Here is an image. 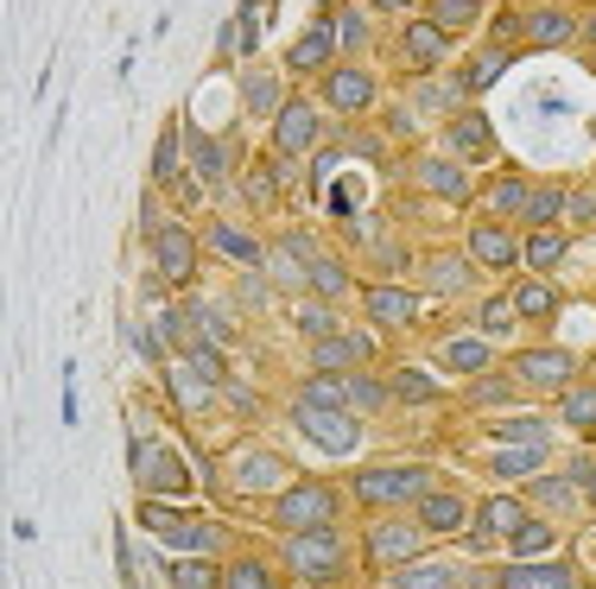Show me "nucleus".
<instances>
[{
	"mask_svg": "<svg viewBox=\"0 0 596 589\" xmlns=\"http://www.w3.org/2000/svg\"><path fill=\"white\" fill-rule=\"evenodd\" d=\"M584 501H590V513H596V469H590V482H584Z\"/></svg>",
	"mask_w": 596,
	"mask_h": 589,
	"instance_id": "nucleus-60",
	"label": "nucleus"
},
{
	"mask_svg": "<svg viewBox=\"0 0 596 589\" xmlns=\"http://www.w3.org/2000/svg\"><path fill=\"white\" fill-rule=\"evenodd\" d=\"M165 583L172 589H223V564L216 558H172L165 564Z\"/></svg>",
	"mask_w": 596,
	"mask_h": 589,
	"instance_id": "nucleus-37",
	"label": "nucleus"
},
{
	"mask_svg": "<svg viewBox=\"0 0 596 589\" xmlns=\"http://www.w3.org/2000/svg\"><path fill=\"white\" fill-rule=\"evenodd\" d=\"M444 52H451V32H444L438 20H413V26L400 32V64H407L413 77H432L444 64Z\"/></svg>",
	"mask_w": 596,
	"mask_h": 589,
	"instance_id": "nucleus-12",
	"label": "nucleus"
},
{
	"mask_svg": "<svg viewBox=\"0 0 596 589\" xmlns=\"http://www.w3.org/2000/svg\"><path fill=\"white\" fill-rule=\"evenodd\" d=\"M317 96H324L330 114H368L375 96H381V83H375V70H362V64H337V70H324Z\"/></svg>",
	"mask_w": 596,
	"mask_h": 589,
	"instance_id": "nucleus-9",
	"label": "nucleus"
},
{
	"mask_svg": "<svg viewBox=\"0 0 596 589\" xmlns=\"http://www.w3.org/2000/svg\"><path fill=\"white\" fill-rule=\"evenodd\" d=\"M508 64H514V45H489V52H476V57H469V64H464V83H469V96H483V89H489V83L501 77Z\"/></svg>",
	"mask_w": 596,
	"mask_h": 589,
	"instance_id": "nucleus-41",
	"label": "nucleus"
},
{
	"mask_svg": "<svg viewBox=\"0 0 596 589\" xmlns=\"http://www.w3.org/2000/svg\"><path fill=\"white\" fill-rule=\"evenodd\" d=\"M165 552H172V558H223V552H229V526H223V520H197V513H191L178 533L165 538Z\"/></svg>",
	"mask_w": 596,
	"mask_h": 589,
	"instance_id": "nucleus-20",
	"label": "nucleus"
},
{
	"mask_svg": "<svg viewBox=\"0 0 596 589\" xmlns=\"http://www.w3.org/2000/svg\"><path fill=\"white\" fill-rule=\"evenodd\" d=\"M520 241H527V234H514L501 216H489V222L469 229L464 254L476 260V266H489V273H508V266H520Z\"/></svg>",
	"mask_w": 596,
	"mask_h": 589,
	"instance_id": "nucleus-10",
	"label": "nucleus"
},
{
	"mask_svg": "<svg viewBox=\"0 0 596 589\" xmlns=\"http://www.w3.org/2000/svg\"><path fill=\"white\" fill-rule=\"evenodd\" d=\"M559 418H565L571 432H596V386L590 381H584V386L571 381L565 400H559Z\"/></svg>",
	"mask_w": 596,
	"mask_h": 589,
	"instance_id": "nucleus-44",
	"label": "nucleus"
},
{
	"mask_svg": "<svg viewBox=\"0 0 596 589\" xmlns=\"http://www.w3.org/2000/svg\"><path fill=\"white\" fill-rule=\"evenodd\" d=\"M584 39H590V45H596V13H590V20H584Z\"/></svg>",
	"mask_w": 596,
	"mask_h": 589,
	"instance_id": "nucleus-61",
	"label": "nucleus"
},
{
	"mask_svg": "<svg viewBox=\"0 0 596 589\" xmlns=\"http://www.w3.org/2000/svg\"><path fill=\"white\" fill-rule=\"evenodd\" d=\"M197 254H204V234L184 229V222H165L153 234V273L165 285H191L197 280Z\"/></svg>",
	"mask_w": 596,
	"mask_h": 589,
	"instance_id": "nucleus-8",
	"label": "nucleus"
},
{
	"mask_svg": "<svg viewBox=\"0 0 596 589\" xmlns=\"http://www.w3.org/2000/svg\"><path fill=\"white\" fill-rule=\"evenodd\" d=\"M381 589H457V570L438 558H413V564H393V577Z\"/></svg>",
	"mask_w": 596,
	"mask_h": 589,
	"instance_id": "nucleus-29",
	"label": "nucleus"
},
{
	"mask_svg": "<svg viewBox=\"0 0 596 589\" xmlns=\"http://www.w3.org/2000/svg\"><path fill=\"white\" fill-rule=\"evenodd\" d=\"M343 494L330 482H292L285 494H273V526L280 533H312V526H337Z\"/></svg>",
	"mask_w": 596,
	"mask_h": 589,
	"instance_id": "nucleus-4",
	"label": "nucleus"
},
{
	"mask_svg": "<svg viewBox=\"0 0 596 589\" xmlns=\"http://www.w3.org/2000/svg\"><path fill=\"white\" fill-rule=\"evenodd\" d=\"M317 133H324V102H305V96H292V102L273 114V133H267V146L273 159H305L317 146Z\"/></svg>",
	"mask_w": 596,
	"mask_h": 589,
	"instance_id": "nucleus-7",
	"label": "nucleus"
},
{
	"mask_svg": "<svg viewBox=\"0 0 596 589\" xmlns=\"http://www.w3.org/2000/svg\"><path fill=\"white\" fill-rule=\"evenodd\" d=\"M565 216L577 222V229H590V222H596V197H590V190H571V197H565Z\"/></svg>",
	"mask_w": 596,
	"mask_h": 589,
	"instance_id": "nucleus-56",
	"label": "nucleus"
},
{
	"mask_svg": "<svg viewBox=\"0 0 596 589\" xmlns=\"http://www.w3.org/2000/svg\"><path fill=\"white\" fill-rule=\"evenodd\" d=\"M362 310L381 324V330H407V324H419L425 298H419V292H407V285H368V292H362Z\"/></svg>",
	"mask_w": 596,
	"mask_h": 589,
	"instance_id": "nucleus-15",
	"label": "nucleus"
},
{
	"mask_svg": "<svg viewBox=\"0 0 596 589\" xmlns=\"http://www.w3.org/2000/svg\"><path fill=\"white\" fill-rule=\"evenodd\" d=\"M495 589H577V570L559 558H514L495 577Z\"/></svg>",
	"mask_w": 596,
	"mask_h": 589,
	"instance_id": "nucleus-17",
	"label": "nucleus"
},
{
	"mask_svg": "<svg viewBox=\"0 0 596 589\" xmlns=\"http://www.w3.org/2000/svg\"><path fill=\"white\" fill-rule=\"evenodd\" d=\"M184 165H191V133L172 121L153 146V184H184Z\"/></svg>",
	"mask_w": 596,
	"mask_h": 589,
	"instance_id": "nucleus-27",
	"label": "nucleus"
},
{
	"mask_svg": "<svg viewBox=\"0 0 596 589\" xmlns=\"http://www.w3.org/2000/svg\"><path fill=\"white\" fill-rule=\"evenodd\" d=\"M565 197H571V190H559V184H533V197H527V209H520V216H527L533 229H545V222L565 209Z\"/></svg>",
	"mask_w": 596,
	"mask_h": 589,
	"instance_id": "nucleus-53",
	"label": "nucleus"
},
{
	"mask_svg": "<svg viewBox=\"0 0 596 589\" xmlns=\"http://www.w3.org/2000/svg\"><path fill=\"white\" fill-rule=\"evenodd\" d=\"M527 508H540V513H552V520H565V513H584L590 501H584V482H571V476H533L527 482Z\"/></svg>",
	"mask_w": 596,
	"mask_h": 589,
	"instance_id": "nucleus-21",
	"label": "nucleus"
},
{
	"mask_svg": "<svg viewBox=\"0 0 596 589\" xmlns=\"http://www.w3.org/2000/svg\"><path fill=\"white\" fill-rule=\"evenodd\" d=\"M343 52V39H337V20H317V26H305L299 32V45H292V52H285V64H292V70H299V77H324V70H337V64H330V57Z\"/></svg>",
	"mask_w": 596,
	"mask_h": 589,
	"instance_id": "nucleus-13",
	"label": "nucleus"
},
{
	"mask_svg": "<svg viewBox=\"0 0 596 589\" xmlns=\"http://www.w3.org/2000/svg\"><path fill=\"white\" fill-rule=\"evenodd\" d=\"M368 558L375 564H413L425 558V545H432V533L419 526V513L413 520H400V513H375V526H368Z\"/></svg>",
	"mask_w": 596,
	"mask_h": 589,
	"instance_id": "nucleus-6",
	"label": "nucleus"
},
{
	"mask_svg": "<svg viewBox=\"0 0 596 589\" xmlns=\"http://www.w3.org/2000/svg\"><path fill=\"white\" fill-rule=\"evenodd\" d=\"M204 248L216 260L241 266V273H260V266H267V248H260L248 229H235V222H209V229H204Z\"/></svg>",
	"mask_w": 596,
	"mask_h": 589,
	"instance_id": "nucleus-19",
	"label": "nucleus"
},
{
	"mask_svg": "<svg viewBox=\"0 0 596 589\" xmlns=\"http://www.w3.org/2000/svg\"><path fill=\"white\" fill-rule=\"evenodd\" d=\"M438 361H444V368H457V374H489L495 349H489V336H483V330H469V336H451V342L438 349Z\"/></svg>",
	"mask_w": 596,
	"mask_h": 589,
	"instance_id": "nucleus-26",
	"label": "nucleus"
},
{
	"mask_svg": "<svg viewBox=\"0 0 596 589\" xmlns=\"http://www.w3.org/2000/svg\"><path fill=\"white\" fill-rule=\"evenodd\" d=\"M368 7H375V13H407L413 0H368Z\"/></svg>",
	"mask_w": 596,
	"mask_h": 589,
	"instance_id": "nucleus-59",
	"label": "nucleus"
},
{
	"mask_svg": "<svg viewBox=\"0 0 596 589\" xmlns=\"http://www.w3.org/2000/svg\"><path fill=\"white\" fill-rule=\"evenodd\" d=\"M438 146L451 159H495V128L476 114V108H464V114H451V121H444Z\"/></svg>",
	"mask_w": 596,
	"mask_h": 589,
	"instance_id": "nucleus-18",
	"label": "nucleus"
},
{
	"mask_svg": "<svg viewBox=\"0 0 596 589\" xmlns=\"http://www.w3.org/2000/svg\"><path fill=\"white\" fill-rule=\"evenodd\" d=\"M184 520H191V508H184V501H178V508H172L165 494H147V501H140V526H153V533H165V538L178 533Z\"/></svg>",
	"mask_w": 596,
	"mask_h": 589,
	"instance_id": "nucleus-46",
	"label": "nucleus"
},
{
	"mask_svg": "<svg viewBox=\"0 0 596 589\" xmlns=\"http://www.w3.org/2000/svg\"><path fill=\"white\" fill-rule=\"evenodd\" d=\"M388 381H393V400H400V406H432V400H438V381H432L425 368H393Z\"/></svg>",
	"mask_w": 596,
	"mask_h": 589,
	"instance_id": "nucleus-43",
	"label": "nucleus"
},
{
	"mask_svg": "<svg viewBox=\"0 0 596 589\" xmlns=\"http://www.w3.org/2000/svg\"><path fill=\"white\" fill-rule=\"evenodd\" d=\"M235 165H241V153H235L229 140H216V133H197V140H191V172H197L209 190H223V184L235 178Z\"/></svg>",
	"mask_w": 596,
	"mask_h": 589,
	"instance_id": "nucleus-23",
	"label": "nucleus"
},
{
	"mask_svg": "<svg viewBox=\"0 0 596 589\" xmlns=\"http://www.w3.org/2000/svg\"><path fill=\"white\" fill-rule=\"evenodd\" d=\"M280 165H273V159H267V165H254V172H248V178H241V204H254V209H267L273 204V197H280Z\"/></svg>",
	"mask_w": 596,
	"mask_h": 589,
	"instance_id": "nucleus-48",
	"label": "nucleus"
},
{
	"mask_svg": "<svg viewBox=\"0 0 596 589\" xmlns=\"http://www.w3.org/2000/svg\"><path fill=\"white\" fill-rule=\"evenodd\" d=\"M464 400H469L476 412H501V406H514V400H520V381H514V374H495V368H489V374H469Z\"/></svg>",
	"mask_w": 596,
	"mask_h": 589,
	"instance_id": "nucleus-31",
	"label": "nucleus"
},
{
	"mask_svg": "<svg viewBox=\"0 0 596 589\" xmlns=\"http://www.w3.org/2000/svg\"><path fill=\"white\" fill-rule=\"evenodd\" d=\"M223 589H280V570L267 558H229L223 564Z\"/></svg>",
	"mask_w": 596,
	"mask_h": 589,
	"instance_id": "nucleus-40",
	"label": "nucleus"
},
{
	"mask_svg": "<svg viewBox=\"0 0 596 589\" xmlns=\"http://www.w3.org/2000/svg\"><path fill=\"white\" fill-rule=\"evenodd\" d=\"M559 260H565V234L559 229H533L520 241V266H533V273H552Z\"/></svg>",
	"mask_w": 596,
	"mask_h": 589,
	"instance_id": "nucleus-39",
	"label": "nucleus"
},
{
	"mask_svg": "<svg viewBox=\"0 0 596 589\" xmlns=\"http://www.w3.org/2000/svg\"><path fill=\"white\" fill-rule=\"evenodd\" d=\"M514 324H520L514 298H483V305H476V330L483 336H508Z\"/></svg>",
	"mask_w": 596,
	"mask_h": 589,
	"instance_id": "nucleus-52",
	"label": "nucleus"
},
{
	"mask_svg": "<svg viewBox=\"0 0 596 589\" xmlns=\"http://www.w3.org/2000/svg\"><path fill=\"white\" fill-rule=\"evenodd\" d=\"M337 39H343V52H362L368 45V13H337Z\"/></svg>",
	"mask_w": 596,
	"mask_h": 589,
	"instance_id": "nucleus-55",
	"label": "nucleus"
},
{
	"mask_svg": "<svg viewBox=\"0 0 596 589\" xmlns=\"http://www.w3.org/2000/svg\"><path fill=\"white\" fill-rule=\"evenodd\" d=\"M501 437H508V444H552V425H545L540 412H533V418L520 412V418H508V425H501Z\"/></svg>",
	"mask_w": 596,
	"mask_h": 589,
	"instance_id": "nucleus-54",
	"label": "nucleus"
},
{
	"mask_svg": "<svg viewBox=\"0 0 596 589\" xmlns=\"http://www.w3.org/2000/svg\"><path fill=\"white\" fill-rule=\"evenodd\" d=\"M375 266H388V273H400V266H407V254H400V248H375Z\"/></svg>",
	"mask_w": 596,
	"mask_h": 589,
	"instance_id": "nucleus-58",
	"label": "nucleus"
},
{
	"mask_svg": "<svg viewBox=\"0 0 596 589\" xmlns=\"http://www.w3.org/2000/svg\"><path fill=\"white\" fill-rule=\"evenodd\" d=\"M280 476H285V462H280V457H267V450H254V457L241 462L235 488H248V494H254V488H280Z\"/></svg>",
	"mask_w": 596,
	"mask_h": 589,
	"instance_id": "nucleus-50",
	"label": "nucleus"
},
{
	"mask_svg": "<svg viewBox=\"0 0 596 589\" xmlns=\"http://www.w3.org/2000/svg\"><path fill=\"white\" fill-rule=\"evenodd\" d=\"M349 494L375 513L393 508H419L432 494V462H388V469H356L349 476Z\"/></svg>",
	"mask_w": 596,
	"mask_h": 589,
	"instance_id": "nucleus-1",
	"label": "nucleus"
},
{
	"mask_svg": "<svg viewBox=\"0 0 596 589\" xmlns=\"http://www.w3.org/2000/svg\"><path fill=\"white\" fill-rule=\"evenodd\" d=\"M133 482H140V494L184 501V494H191V469H184L178 450H165V444H153V437H140V444H133Z\"/></svg>",
	"mask_w": 596,
	"mask_h": 589,
	"instance_id": "nucleus-5",
	"label": "nucleus"
},
{
	"mask_svg": "<svg viewBox=\"0 0 596 589\" xmlns=\"http://www.w3.org/2000/svg\"><path fill=\"white\" fill-rule=\"evenodd\" d=\"M483 7H489V0H432V20H438L444 32H464L483 20Z\"/></svg>",
	"mask_w": 596,
	"mask_h": 589,
	"instance_id": "nucleus-51",
	"label": "nucleus"
},
{
	"mask_svg": "<svg viewBox=\"0 0 596 589\" xmlns=\"http://www.w3.org/2000/svg\"><path fill=\"white\" fill-rule=\"evenodd\" d=\"M299 330L312 336V342H324V336H343V310L330 305V298H312V305H299Z\"/></svg>",
	"mask_w": 596,
	"mask_h": 589,
	"instance_id": "nucleus-45",
	"label": "nucleus"
},
{
	"mask_svg": "<svg viewBox=\"0 0 596 589\" xmlns=\"http://www.w3.org/2000/svg\"><path fill=\"white\" fill-rule=\"evenodd\" d=\"M464 96H469V83L464 77H419V89H413V102L425 108V114H444V121H451V114H464Z\"/></svg>",
	"mask_w": 596,
	"mask_h": 589,
	"instance_id": "nucleus-30",
	"label": "nucleus"
},
{
	"mask_svg": "<svg viewBox=\"0 0 596 589\" xmlns=\"http://www.w3.org/2000/svg\"><path fill=\"white\" fill-rule=\"evenodd\" d=\"M508 374H514L520 386H571V381H577V356L559 349V342H545V349H520Z\"/></svg>",
	"mask_w": 596,
	"mask_h": 589,
	"instance_id": "nucleus-11",
	"label": "nucleus"
},
{
	"mask_svg": "<svg viewBox=\"0 0 596 589\" xmlns=\"http://www.w3.org/2000/svg\"><path fill=\"white\" fill-rule=\"evenodd\" d=\"M241 96H248V114H267V121H273L285 102H292L273 70H248V77H241Z\"/></svg>",
	"mask_w": 596,
	"mask_h": 589,
	"instance_id": "nucleus-36",
	"label": "nucleus"
},
{
	"mask_svg": "<svg viewBox=\"0 0 596 589\" xmlns=\"http://www.w3.org/2000/svg\"><path fill=\"white\" fill-rule=\"evenodd\" d=\"M241 298H248V305H267L273 292H267V280H260V273H248V280H241Z\"/></svg>",
	"mask_w": 596,
	"mask_h": 589,
	"instance_id": "nucleus-57",
	"label": "nucleus"
},
{
	"mask_svg": "<svg viewBox=\"0 0 596 589\" xmlns=\"http://www.w3.org/2000/svg\"><path fill=\"white\" fill-rule=\"evenodd\" d=\"M489 476L495 482H533V476H545V444H501V450H489Z\"/></svg>",
	"mask_w": 596,
	"mask_h": 589,
	"instance_id": "nucleus-25",
	"label": "nucleus"
},
{
	"mask_svg": "<svg viewBox=\"0 0 596 589\" xmlns=\"http://www.w3.org/2000/svg\"><path fill=\"white\" fill-rule=\"evenodd\" d=\"M571 39H577V20H571V13H559V7H533V13H527V45L559 52Z\"/></svg>",
	"mask_w": 596,
	"mask_h": 589,
	"instance_id": "nucleus-28",
	"label": "nucleus"
},
{
	"mask_svg": "<svg viewBox=\"0 0 596 589\" xmlns=\"http://www.w3.org/2000/svg\"><path fill=\"white\" fill-rule=\"evenodd\" d=\"M469 266H476V260H451V254H438L432 266H425V285H432V292H469Z\"/></svg>",
	"mask_w": 596,
	"mask_h": 589,
	"instance_id": "nucleus-49",
	"label": "nucleus"
},
{
	"mask_svg": "<svg viewBox=\"0 0 596 589\" xmlns=\"http://www.w3.org/2000/svg\"><path fill=\"white\" fill-rule=\"evenodd\" d=\"M184 310H191V330L204 336V342H229V336H235V310L216 305L209 292H197V298H191Z\"/></svg>",
	"mask_w": 596,
	"mask_h": 589,
	"instance_id": "nucleus-32",
	"label": "nucleus"
},
{
	"mask_svg": "<svg viewBox=\"0 0 596 589\" xmlns=\"http://www.w3.org/2000/svg\"><path fill=\"white\" fill-rule=\"evenodd\" d=\"M508 298H514V310H520V317L545 324V317L559 310V285H552V280H520L514 292H508Z\"/></svg>",
	"mask_w": 596,
	"mask_h": 589,
	"instance_id": "nucleus-38",
	"label": "nucleus"
},
{
	"mask_svg": "<svg viewBox=\"0 0 596 589\" xmlns=\"http://www.w3.org/2000/svg\"><path fill=\"white\" fill-rule=\"evenodd\" d=\"M280 564L312 589H330L349 570V552H343V533L337 526H312V533H285L280 545Z\"/></svg>",
	"mask_w": 596,
	"mask_h": 589,
	"instance_id": "nucleus-2",
	"label": "nucleus"
},
{
	"mask_svg": "<svg viewBox=\"0 0 596 589\" xmlns=\"http://www.w3.org/2000/svg\"><path fill=\"white\" fill-rule=\"evenodd\" d=\"M368 356H375V336H362V330L324 336V342H312V374H356Z\"/></svg>",
	"mask_w": 596,
	"mask_h": 589,
	"instance_id": "nucleus-16",
	"label": "nucleus"
},
{
	"mask_svg": "<svg viewBox=\"0 0 596 589\" xmlns=\"http://www.w3.org/2000/svg\"><path fill=\"white\" fill-rule=\"evenodd\" d=\"M388 406H393V381H388V374L356 368V374H349V412L362 418V412H388Z\"/></svg>",
	"mask_w": 596,
	"mask_h": 589,
	"instance_id": "nucleus-33",
	"label": "nucleus"
},
{
	"mask_svg": "<svg viewBox=\"0 0 596 589\" xmlns=\"http://www.w3.org/2000/svg\"><path fill=\"white\" fill-rule=\"evenodd\" d=\"M527 197H533V184L514 178V172H501V178L489 184V209H495V216H520V209H527Z\"/></svg>",
	"mask_w": 596,
	"mask_h": 589,
	"instance_id": "nucleus-47",
	"label": "nucleus"
},
{
	"mask_svg": "<svg viewBox=\"0 0 596 589\" xmlns=\"http://www.w3.org/2000/svg\"><path fill=\"white\" fill-rule=\"evenodd\" d=\"M489 533H501V538H514L520 526H527V494H489L483 501V513H476Z\"/></svg>",
	"mask_w": 596,
	"mask_h": 589,
	"instance_id": "nucleus-35",
	"label": "nucleus"
},
{
	"mask_svg": "<svg viewBox=\"0 0 596 589\" xmlns=\"http://www.w3.org/2000/svg\"><path fill=\"white\" fill-rule=\"evenodd\" d=\"M292 425L305 444H317L324 457H356L362 450V418L349 406H312V400H292Z\"/></svg>",
	"mask_w": 596,
	"mask_h": 589,
	"instance_id": "nucleus-3",
	"label": "nucleus"
},
{
	"mask_svg": "<svg viewBox=\"0 0 596 589\" xmlns=\"http://www.w3.org/2000/svg\"><path fill=\"white\" fill-rule=\"evenodd\" d=\"M305 285H312L317 298H330V305L356 292V280H349V266H343V260H330V254H317L312 266H305Z\"/></svg>",
	"mask_w": 596,
	"mask_h": 589,
	"instance_id": "nucleus-34",
	"label": "nucleus"
},
{
	"mask_svg": "<svg viewBox=\"0 0 596 589\" xmlns=\"http://www.w3.org/2000/svg\"><path fill=\"white\" fill-rule=\"evenodd\" d=\"M419 526H425L432 538L464 533V526H469V501H464V494H451V488H432V494L419 501Z\"/></svg>",
	"mask_w": 596,
	"mask_h": 589,
	"instance_id": "nucleus-24",
	"label": "nucleus"
},
{
	"mask_svg": "<svg viewBox=\"0 0 596 589\" xmlns=\"http://www.w3.org/2000/svg\"><path fill=\"white\" fill-rule=\"evenodd\" d=\"M413 178H419V190L438 197V204H469V172L457 159H419Z\"/></svg>",
	"mask_w": 596,
	"mask_h": 589,
	"instance_id": "nucleus-22",
	"label": "nucleus"
},
{
	"mask_svg": "<svg viewBox=\"0 0 596 589\" xmlns=\"http://www.w3.org/2000/svg\"><path fill=\"white\" fill-rule=\"evenodd\" d=\"M330 589H337V583H330Z\"/></svg>",
	"mask_w": 596,
	"mask_h": 589,
	"instance_id": "nucleus-62",
	"label": "nucleus"
},
{
	"mask_svg": "<svg viewBox=\"0 0 596 589\" xmlns=\"http://www.w3.org/2000/svg\"><path fill=\"white\" fill-rule=\"evenodd\" d=\"M552 545H559V533H552V520H545V513H527V526L508 538V552H514V558H545Z\"/></svg>",
	"mask_w": 596,
	"mask_h": 589,
	"instance_id": "nucleus-42",
	"label": "nucleus"
},
{
	"mask_svg": "<svg viewBox=\"0 0 596 589\" xmlns=\"http://www.w3.org/2000/svg\"><path fill=\"white\" fill-rule=\"evenodd\" d=\"M165 393H172L178 412H204L209 400H223V381H209L204 368H191L184 356H172L165 361Z\"/></svg>",
	"mask_w": 596,
	"mask_h": 589,
	"instance_id": "nucleus-14",
	"label": "nucleus"
}]
</instances>
